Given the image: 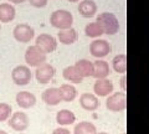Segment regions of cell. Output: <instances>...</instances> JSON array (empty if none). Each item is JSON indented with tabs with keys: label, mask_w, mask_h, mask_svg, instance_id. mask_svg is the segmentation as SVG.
<instances>
[{
	"label": "cell",
	"mask_w": 149,
	"mask_h": 134,
	"mask_svg": "<svg viewBox=\"0 0 149 134\" xmlns=\"http://www.w3.org/2000/svg\"><path fill=\"white\" fill-rule=\"evenodd\" d=\"M13 35L17 42L20 44H29L32 41V39L35 37V30L34 27L30 26L29 24L21 22L17 24L13 30Z\"/></svg>",
	"instance_id": "5"
},
{
	"label": "cell",
	"mask_w": 149,
	"mask_h": 134,
	"mask_svg": "<svg viewBox=\"0 0 149 134\" xmlns=\"http://www.w3.org/2000/svg\"><path fill=\"white\" fill-rule=\"evenodd\" d=\"M49 0H29V4L31 6L37 8V9H42L47 5Z\"/></svg>",
	"instance_id": "27"
},
{
	"label": "cell",
	"mask_w": 149,
	"mask_h": 134,
	"mask_svg": "<svg viewBox=\"0 0 149 134\" xmlns=\"http://www.w3.org/2000/svg\"><path fill=\"white\" fill-rule=\"evenodd\" d=\"M8 1L11 4H22V3H25L26 0H8Z\"/></svg>",
	"instance_id": "30"
},
{
	"label": "cell",
	"mask_w": 149,
	"mask_h": 134,
	"mask_svg": "<svg viewBox=\"0 0 149 134\" xmlns=\"http://www.w3.org/2000/svg\"><path fill=\"white\" fill-rule=\"evenodd\" d=\"M74 66L78 70V72L82 75L83 78L87 77H93V71H95V66H93V62L90 61L87 58H81L78 61L74 62Z\"/></svg>",
	"instance_id": "20"
},
{
	"label": "cell",
	"mask_w": 149,
	"mask_h": 134,
	"mask_svg": "<svg viewBox=\"0 0 149 134\" xmlns=\"http://www.w3.org/2000/svg\"><path fill=\"white\" fill-rule=\"evenodd\" d=\"M55 73H56V70H55V67L52 66V65L45 62V63L36 67L35 78L40 85H46V83H49L55 77Z\"/></svg>",
	"instance_id": "9"
},
{
	"label": "cell",
	"mask_w": 149,
	"mask_h": 134,
	"mask_svg": "<svg viewBox=\"0 0 149 134\" xmlns=\"http://www.w3.org/2000/svg\"><path fill=\"white\" fill-rule=\"evenodd\" d=\"M122 134H125V133H122Z\"/></svg>",
	"instance_id": "35"
},
{
	"label": "cell",
	"mask_w": 149,
	"mask_h": 134,
	"mask_svg": "<svg viewBox=\"0 0 149 134\" xmlns=\"http://www.w3.org/2000/svg\"><path fill=\"white\" fill-rule=\"evenodd\" d=\"M97 128L93 123L83 121L77 123L73 128V134H97Z\"/></svg>",
	"instance_id": "24"
},
{
	"label": "cell",
	"mask_w": 149,
	"mask_h": 134,
	"mask_svg": "<svg viewBox=\"0 0 149 134\" xmlns=\"http://www.w3.org/2000/svg\"><path fill=\"white\" fill-rule=\"evenodd\" d=\"M62 76L63 78L66 80L67 82L70 83H73V85H78V83H82L83 80L85 78L82 77V75L80 72H78V70L76 68V66H67L63 68L62 71Z\"/></svg>",
	"instance_id": "19"
},
{
	"label": "cell",
	"mask_w": 149,
	"mask_h": 134,
	"mask_svg": "<svg viewBox=\"0 0 149 134\" xmlns=\"http://www.w3.org/2000/svg\"><path fill=\"white\" fill-rule=\"evenodd\" d=\"M52 134H72V133L70 132L67 128H65V127H58V128L54 129Z\"/></svg>",
	"instance_id": "28"
},
{
	"label": "cell",
	"mask_w": 149,
	"mask_h": 134,
	"mask_svg": "<svg viewBox=\"0 0 149 134\" xmlns=\"http://www.w3.org/2000/svg\"><path fill=\"white\" fill-rule=\"evenodd\" d=\"M80 106L88 112H95L100 107V99L95 93H82L80 96Z\"/></svg>",
	"instance_id": "12"
},
{
	"label": "cell",
	"mask_w": 149,
	"mask_h": 134,
	"mask_svg": "<svg viewBox=\"0 0 149 134\" xmlns=\"http://www.w3.org/2000/svg\"><path fill=\"white\" fill-rule=\"evenodd\" d=\"M50 24L52 27L57 30H66L72 27L73 25V15L68 10L58 9L51 12L50 15Z\"/></svg>",
	"instance_id": "2"
},
{
	"label": "cell",
	"mask_w": 149,
	"mask_h": 134,
	"mask_svg": "<svg viewBox=\"0 0 149 134\" xmlns=\"http://www.w3.org/2000/svg\"><path fill=\"white\" fill-rule=\"evenodd\" d=\"M35 45L42 50L45 53H52L57 49V40L50 34H40L35 39Z\"/></svg>",
	"instance_id": "10"
},
{
	"label": "cell",
	"mask_w": 149,
	"mask_h": 134,
	"mask_svg": "<svg viewBox=\"0 0 149 134\" xmlns=\"http://www.w3.org/2000/svg\"><path fill=\"white\" fill-rule=\"evenodd\" d=\"M16 16V10L11 3H1L0 4V22L8 24L11 22Z\"/></svg>",
	"instance_id": "16"
},
{
	"label": "cell",
	"mask_w": 149,
	"mask_h": 134,
	"mask_svg": "<svg viewBox=\"0 0 149 134\" xmlns=\"http://www.w3.org/2000/svg\"><path fill=\"white\" fill-rule=\"evenodd\" d=\"M114 86L113 82L108 78H100L96 80L95 85H93V92L97 97H108L109 94L113 93Z\"/></svg>",
	"instance_id": "11"
},
{
	"label": "cell",
	"mask_w": 149,
	"mask_h": 134,
	"mask_svg": "<svg viewBox=\"0 0 149 134\" xmlns=\"http://www.w3.org/2000/svg\"><path fill=\"white\" fill-rule=\"evenodd\" d=\"M60 91H61V96H62V101L63 102H72L76 99L77 97V90L76 87L71 83H63L60 86Z\"/></svg>",
	"instance_id": "22"
},
{
	"label": "cell",
	"mask_w": 149,
	"mask_h": 134,
	"mask_svg": "<svg viewBox=\"0 0 149 134\" xmlns=\"http://www.w3.org/2000/svg\"><path fill=\"white\" fill-rule=\"evenodd\" d=\"M85 34H86L87 37L98 39L104 34V32L102 30V27L100 26L98 22L95 21V22H90V24H87L85 26Z\"/></svg>",
	"instance_id": "25"
},
{
	"label": "cell",
	"mask_w": 149,
	"mask_h": 134,
	"mask_svg": "<svg viewBox=\"0 0 149 134\" xmlns=\"http://www.w3.org/2000/svg\"><path fill=\"white\" fill-rule=\"evenodd\" d=\"M77 39H78V32L73 27H70V29L66 30H60V32H57V40L62 45H72L76 42Z\"/></svg>",
	"instance_id": "18"
},
{
	"label": "cell",
	"mask_w": 149,
	"mask_h": 134,
	"mask_svg": "<svg viewBox=\"0 0 149 134\" xmlns=\"http://www.w3.org/2000/svg\"><path fill=\"white\" fill-rule=\"evenodd\" d=\"M80 15L86 17V19H90V17L96 16L97 14V4L93 1V0H81L78 3V8H77Z\"/></svg>",
	"instance_id": "15"
},
{
	"label": "cell",
	"mask_w": 149,
	"mask_h": 134,
	"mask_svg": "<svg viewBox=\"0 0 149 134\" xmlns=\"http://www.w3.org/2000/svg\"><path fill=\"white\" fill-rule=\"evenodd\" d=\"M97 134H109V133H106V132H100V133H97Z\"/></svg>",
	"instance_id": "33"
},
{
	"label": "cell",
	"mask_w": 149,
	"mask_h": 134,
	"mask_svg": "<svg viewBox=\"0 0 149 134\" xmlns=\"http://www.w3.org/2000/svg\"><path fill=\"white\" fill-rule=\"evenodd\" d=\"M96 21L100 24V26L102 27V30H103L104 34L108 35V36L116 35L120 29V24H119L118 17L116 16L113 12H108V11L101 12L100 15H97Z\"/></svg>",
	"instance_id": "1"
},
{
	"label": "cell",
	"mask_w": 149,
	"mask_h": 134,
	"mask_svg": "<svg viewBox=\"0 0 149 134\" xmlns=\"http://www.w3.org/2000/svg\"><path fill=\"white\" fill-rule=\"evenodd\" d=\"M15 101H16V104L20 108L29 109L36 104V96L29 91H21L16 94Z\"/></svg>",
	"instance_id": "14"
},
{
	"label": "cell",
	"mask_w": 149,
	"mask_h": 134,
	"mask_svg": "<svg viewBox=\"0 0 149 134\" xmlns=\"http://www.w3.org/2000/svg\"><path fill=\"white\" fill-rule=\"evenodd\" d=\"M106 107L111 112H123L127 108V94L125 92H114L107 97Z\"/></svg>",
	"instance_id": "4"
},
{
	"label": "cell",
	"mask_w": 149,
	"mask_h": 134,
	"mask_svg": "<svg viewBox=\"0 0 149 134\" xmlns=\"http://www.w3.org/2000/svg\"><path fill=\"white\" fill-rule=\"evenodd\" d=\"M32 73L27 65H19L11 71V80L16 86H26L31 81Z\"/></svg>",
	"instance_id": "6"
},
{
	"label": "cell",
	"mask_w": 149,
	"mask_h": 134,
	"mask_svg": "<svg viewBox=\"0 0 149 134\" xmlns=\"http://www.w3.org/2000/svg\"><path fill=\"white\" fill-rule=\"evenodd\" d=\"M44 102L47 106H57L62 102V96L61 91L57 87H50V88L45 90L41 96Z\"/></svg>",
	"instance_id": "13"
},
{
	"label": "cell",
	"mask_w": 149,
	"mask_h": 134,
	"mask_svg": "<svg viewBox=\"0 0 149 134\" xmlns=\"http://www.w3.org/2000/svg\"><path fill=\"white\" fill-rule=\"evenodd\" d=\"M112 67H113L114 72L119 73V75H124L127 71V55L119 53L116 55L112 60Z\"/></svg>",
	"instance_id": "23"
},
{
	"label": "cell",
	"mask_w": 149,
	"mask_h": 134,
	"mask_svg": "<svg viewBox=\"0 0 149 134\" xmlns=\"http://www.w3.org/2000/svg\"><path fill=\"white\" fill-rule=\"evenodd\" d=\"M112 51V46L107 40L95 39L90 44V53L96 58H104Z\"/></svg>",
	"instance_id": "7"
},
{
	"label": "cell",
	"mask_w": 149,
	"mask_h": 134,
	"mask_svg": "<svg viewBox=\"0 0 149 134\" xmlns=\"http://www.w3.org/2000/svg\"><path fill=\"white\" fill-rule=\"evenodd\" d=\"M56 122L62 127L71 126V124H73L76 122V115H74L73 112H71L70 109H61L57 112V114H56Z\"/></svg>",
	"instance_id": "21"
},
{
	"label": "cell",
	"mask_w": 149,
	"mask_h": 134,
	"mask_svg": "<svg viewBox=\"0 0 149 134\" xmlns=\"http://www.w3.org/2000/svg\"><path fill=\"white\" fill-rule=\"evenodd\" d=\"M24 58H25V62L29 67H37V66H40V65L46 62L47 53H45L39 46L31 45L26 49Z\"/></svg>",
	"instance_id": "3"
},
{
	"label": "cell",
	"mask_w": 149,
	"mask_h": 134,
	"mask_svg": "<svg viewBox=\"0 0 149 134\" xmlns=\"http://www.w3.org/2000/svg\"><path fill=\"white\" fill-rule=\"evenodd\" d=\"M11 106L4 102H0V122H5L11 115Z\"/></svg>",
	"instance_id": "26"
},
{
	"label": "cell",
	"mask_w": 149,
	"mask_h": 134,
	"mask_svg": "<svg viewBox=\"0 0 149 134\" xmlns=\"http://www.w3.org/2000/svg\"><path fill=\"white\" fill-rule=\"evenodd\" d=\"M8 124L15 132H25L30 126V119L24 112H15L9 118Z\"/></svg>",
	"instance_id": "8"
},
{
	"label": "cell",
	"mask_w": 149,
	"mask_h": 134,
	"mask_svg": "<svg viewBox=\"0 0 149 134\" xmlns=\"http://www.w3.org/2000/svg\"><path fill=\"white\" fill-rule=\"evenodd\" d=\"M0 30H1V22H0Z\"/></svg>",
	"instance_id": "34"
},
{
	"label": "cell",
	"mask_w": 149,
	"mask_h": 134,
	"mask_svg": "<svg viewBox=\"0 0 149 134\" xmlns=\"http://www.w3.org/2000/svg\"><path fill=\"white\" fill-rule=\"evenodd\" d=\"M0 134H9V133L5 132V131H3V129H0Z\"/></svg>",
	"instance_id": "32"
},
{
	"label": "cell",
	"mask_w": 149,
	"mask_h": 134,
	"mask_svg": "<svg viewBox=\"0 0 149 134\" xmlns=\"http://www.w3.org/2000/svg\"><path fill=\"white\" fill-rule=\"evenodd\" d=\"M68 3H78V1H81V0H67Z\"/></svg>",
	"instance_id": "31"
},
{
	"label": "cell",
	"mask_w": 149,
	"mask_h": 134,
	"mask_svg": "<svg viewBox=\"0 0 149 134\" xmlns=\"http://www.w3.org/2000/svg\"><path fill=\"white\" fill-rule=\"evenodd\" d=\"M93 66H95V71H93V77L96 80H100V78H107L111 73V68H109V63L104 61L102 58H97L95 62H93Z\"/></svg>",
	"instance_id": "17"
},
{
	"label": "cell",
	"mask_w": 149,
	"mask_h": 134,
	"mask_svg": "<svg viewBox=\"0 0 149 134\" xmlns=\"http://www.w3.org/2000/svg\"><path fill=\"white\" fill-rule=\"evenodd\" d=\"M125 82H127V76L123 75V76H122V78H120V87H122L123 92L127 91V85H125Z\"/></svg>",
	"instance_id": "29"
}]
</instances>
